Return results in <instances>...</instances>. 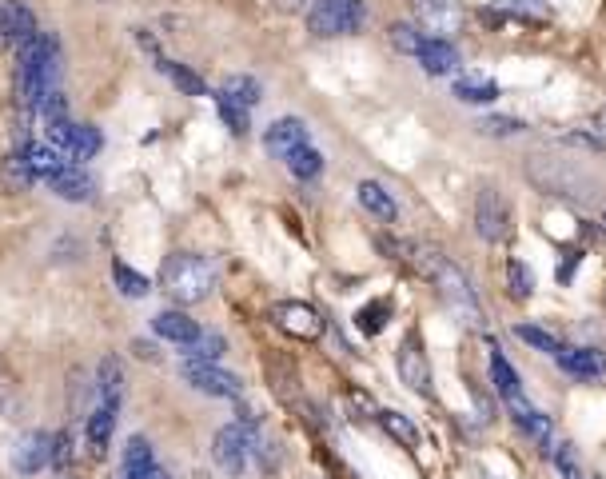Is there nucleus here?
<instances>
[{
	"label": "nucleus",
	"mask_w": 606,
	"mask_h": 479,
	"mask_svg": "<svg viewBox=\"0 0 606 479\" xmlns=\"http://www.w3.org/2000/svg\"><path fill=\"white\" fill-rule=\"evenodd\" d=\"M507 284H511V296H515V300H527V296L535 292V276H531V268H527L523 260H511V264H507Z\"/></svg>",
	"instance_id": "36"
},
{
	"label": "nucleus",
	"mask_w": 606,
	"mask_h": 479,
	"mask_svg": "<svg viewBox=\"0 0 606 479\" xmlns=\"http://www.w3.org/2000/svg\"><path fill=\"white\" fill-rule=\"evenodd\" d=\"M284 164L292 168V176H296V180H315V176L323 172V152H319V148H311V144H303L300 152H292Z\"/></svg>",
	"instance_id": "30"
},
{
	"label": "nucleus",
	"mask_w": 606,
	"mask_h": 479,
	"mask_svg": "<svg viewBox=\"0 0 606 479\" xmlns=\"http://www.w3.org/2000/svg\"><path fill=\"white\" fill-rule=\"evenodd\" d=\"M515 336L527 344V348H535V352H543V356H559L563 352V344L551 336V332H543V328H531V324H519L515 328Z\"/></svg>",
	"instance_id": "35"
},
{
	"label": "nucleus",
	"mask_w": 606,
	"mask_h": 479,
	"mask_svg": "<svg viewBox=\"0 0 606 479\" xmlns=\"http://www.w3.org/2000/svg\"><path fill=\"white\" fill-rule=\"evenodd\" d=\"M379 424H383V432H387L391 440H399L403 448H415V444H419V432H415V424H411L407 416H399V412H379Z\"/></svg>",
	"instance_id": "33"
},
{
	"label": "nucleus",
	"mask_w": 606,
	"mask_h": 479,
	"mask_svg": "<svg viewBox=\"0 0 606 479\" xmlns=\"http://www.w3.org/2000/svg\"><path fill=\"white\" fill-rule=\"evenodd\" d=\"M559 368L579 376V380H595V376H606V356L599 348H563L559 356Z\"/></svg>",
	"instance_id": "16"
},
{
	"label": "nucleus",
	"mask_w": 606,
	"mask_h": 479,
	"mask_svg": "<svg viewBox=\"0 0 606 479\" xmlns=\"http://www.w3.org/2000/svg\"><path fill=\"white\" fill-rule=\"evenodd\" d=\"M511 416H515L519 432H523L531 444H539L543 452H555V424H551V416H543V412L531 408L527 400H515V404H511Z\"/></svg>",
	"instance_id": "13"
},
{
	"label": "nucleus",
	"mask_w": 606,
	"mask_h": 479,
	"mask_svg": "<svg viewBox=\"0 0 606 479\" xmlns=\"http://www.w3.org/2000/svg\"><path fill=\"white\" fill-rule=\"evenodd\" d=\"M419 64H423V72H427V76H447V72H455V68H459V48H455L451 40H435V36H427V40H423V48H419Z\"/></svg>",
	"instance_id": "17"
},
{
	"label": "nucleus",
	"mask_w": 606,
	"mask_h": 479,
	"mask_svg": "<svg viewBox=\"0 0 606 479\" xmlns=\"http://www.w3.org/2000/svg\"><path fill=\"white\" fill-rule=\"evenodd\" d=\"M116 479H168L160 472L156 456H152V444L144 436H132L128 448H124V464H120V476Z\"/></svg>",
	"instance_id": "15"
},
{
	"label": "nucleus",
	"mask_w": 606,
	"mask_h": 479,
	"mask_svg": "<svg viewBox=\"0 0 606 479\" xmlns=\"http://www.w3.org/2000/svg\"><path fill=\"white\" fill-rule=\"evenodd\" d=\"M399 376L415 396H431V368H427V356H423V344L415 332L399 344Z\"/></svg>",
	"instance_id": "11"
},
{
	"label": "nucleus",
	"mask_w": 606,
	"mask_h": 479,
	"mask_svg": "<svg viewBox=\"0 0 606 479\" xmlns=\"http://www.w3.org/2000/svg\"><path fill=\"white\" fill-rule=\"evenodd\" d=\"M431 280H435V288H439V296H443V304L463 320V324H471V328H483V304H479V296H475V288H471V280L451 264V260H443L439 252H419V256H411Z\"/></svg>",
	"instance_id": "1"
},
{
	"label": "nucleus",
	"mask_w": 606,
	"mask_h": 479,
	"mask_svg": "<svg viewBox=\"0 0 606 479\" xmlns=\"http://www.w3.org/2000/svg\"><path fill=\"white\" fill-rule=\"evenodd\" d=\"M272 320H276L288 336H296V340H319V336H323V316H319L311 304H300V300L276 304Z\"/></svg>",
	"instance_id": "10"
},
{
	"label": "nucleus",
	"mask_w": 606,
	"mask_h": 479,
	"mask_svg": "<svg viewBox=\"0 0 606 479\" xmlns=\"http://www.w3.org/2000/svg\"><path fill=\"white\" fill-rule=\"evenodd\" d=\"M100 144H104L100 128H92V124H72L68 144H64V156H68L72 164H80V160H92V156L100 152Z\"/></svg>",
	"instance_id": "23"
},
{
	"label": "nucleus",
	"mask_w": 606,
	"mask_h": 479,
	"mask_svg": "<svg viewBox=\"0 0 606 479\" xmlns=\"http://www.w3.org/2000/svg\"><path fill=\"white\" fill-rule=\"evenodd\" d=\"M487 20H551V8L543 0H503L499 8H487L483 12Z\"/></svg>",
	"instance_id": "24"
},
{
	"label": "nucleus",
	"mask_w": 606,
	"mask_h": 479,
	"mask_svg": "<svg viewBox=\"0 0 606 479\" xmlns=\"http://www.w3.org/2000/svg\"><path fill=\"white\" fill-rule=\"evenodd\" d=\"M152 328H156V336L172 340L176 348H188V344H196V340L204 336L200 324H196L192 316H184V312H160V316L152 320Z\"/></svg>",
	"instance_id": "18"
},
{
	"label": "nucleus",
	"mask_w": 606,
	"mask_h": 479,
	"mask_svg": "<svg viewBox=\"0 0 606 479\" xmlns=\"http://www.w3.org/2000/svg\"><path fill=\"white\" fill-rule=\"evenodd\" d=\"M455 96L463 104H491V100H499V84L491 76L467 72V76H455Z\"/></svg>",
	"instance_id": "22"
},
{
	"label": "nucleus",
	"mask_w": 606,
	"mask_h": 479,
	"mask_svg": "<svg viewBox=\"0 0 606 479\" xmlns=\"http://www.w3.org/2000/svg\"><path fill=\"white\" fill-rule=\"evenodd\" d=\"M591 144L606 148V104L595 112V120H591Z\"/></svg>",
	"instance_id": "40"
},
{
	"label": "nucleus",
	"mask_w": 606,
	"mask_h": 479,
	"mask_svg": "<svg viewBox=\"0 0 606 479\" xmlns=\"http://www.w3.org/2000/svg\"><path fill=\"white\" fill-rule=\"evenodd\" d=\"M387 316H391V304H387V300H375V304L359 308L355 324H359V332H367V336H379V332L387 328Z\"/></svg>",
	"instance_id": "34"
},
{
	"label": "nucleus",
	"mask_w": 606,
	"mask_h": 479,
	"mask_svg": "<svg viewBox=\"0 0 606 479\" xmlns=\"http://www.w3.org/2000/svg\"><path fill=\"white\" fill-rule=\"evenodd\" d=\"M575 264H579V252H571V260H567V264H559V280H571Z\"/></svg>",
	"instance_id": "42"
},
{
	"label": "nucleus",
	"mask_w": 606,
	"mask_h": 479,
	"mask_svg": "<svg viewBox=\"0 0 606 479\" xmlns=\"http://www.w3.org/2000/svg\"><path fill=\"white\" fill-rule=\"evenodd\" d=\"M475 228H479V236H483L487 244H499V240L507 236V228H511V208H507V200H503L495 188H483V192H479V200H475Z\"/></svg>",
	"instance_id": "8"
},
{
	"label": "nucleus",
	"mask_w": 606,
	"mask_h": 479,
	"mask_svg": "<svg viewBox=\"0 0 606 479\" xmlns=\"http://www.w3.org/2000/svg\"><path fill=\"white\" fill-rule=\"evenodd\" d=\"M216 108H220L224 124H228V128H232L236 136H248V128H252V124H248V108L232 104V100H228V96H220V92H216Z\"/></svg>",
	"instance_id": "37"
},
{
	"label": "nucleus",
	"mask_w": 606,
	"mask_h": 479,
	"mask_svg": "<svg viewBox=\"0 0 606 479\" xmlns=\"http://www.w3.org/2000/svg\"><path fill=\"white\" fill-rule=\"evenodd\" d=\"M264 144H268V152H272L276 160H288L292 152H300L303 144H311V136H307V124H303V120L284 116V120H276V124L268 128Z\"/></svg>",
	"instance_id": "14"
},
{
	"label": "nucleus",
	"mask_w": 606,
	"mask_h": 479,
	"mask_svg": "<svg viewBox=\"0 0 606 479\" xmlns=\"http://www.w3.org/2000/svg\"><path fill=\"white\" fill-rule=\"evenodd\" d=\"M36 36H40V28H36L32 8L20 4V0H4V4H0V44L24 48V44L36 40Z\"/></svg>",
	"instance_id": "9"
},
{
	"label": "nucleus",
	"mask_w": 606,
	"mask_h": 479,
	"mask_svg": "<svg viewBox=\"0 0 606 479\" xmlns=\"http://www.w3.org/2000/svg\"><path fill=\"white\" fill-rule=\"evenodd\" d=\"M387 40H391V48H395V52L419 56V48H423V40H427V36H419V28H415V24H403V20H395V24L387 28Z\"/></svg>",
	"instance_id": "31"
},
{
	"label": "nucleus",
	"mask_w": 606,
	"mask_h": 479,
	"mask_svg": "<svg viewBox=\"0 0 606 479\" xmlns=\"http://www.w3.org/2000/svg\"><path fill=\"white\" fill-rule=\"evenodd\" d=\"M419 28L435 40H451L463 28V4L459 0H411Z\"/></svg>",
	"instance_id": "6"
},
{
	"label": "nucleus",
	"mask_w": 606,
	"mask_h": 479,
	"mask_svg": "<svg viewBox=\"0 0 606 479\" xmlns=\"http://www.w3.org/2000/svg\"><path fill=\"white\" fill-rule=\"evenodd\" d=\"M160 284L176 304H200L212 296L216 288V264L208 256H192V252H176L164 260L160 268Z\"/></svg>",
	"instance_id": "2"
},
{
	"label": "nucleus",
	"mask_w": 606,
	"mask_h": 479,
	"mask_svg": "<svg viewBox=\"0 0 606 479\" xmlns=\"http://www.w3.org/2000/svg\"><path fill=\"white\" fill-rule=\"evenodd\" d=\"M359 204H363L375 220H383V224H395V220H399V204L391 200V192H387L379 180H363V184H359Z\"/></svg>",
	"instance_id": "20"
},
{
	"label": "nucleus",
	"mask_w": 606,
	"mask_h": 479,
	"mask_svg": "<svg viewBox=\"0 0 606 479\" xmlns=\"http://www.w3.org/2000/svg\"><path fill=\"white\" fill-rule=\"evenodd\" d=\"M184 380L196 388V392H204V396H224V400H236L240 392H244V384H240V376H232V372H224L220 364H196V360H184Z\"/></svg>",
	"instance_id": "7"
},
{
	"label": "nucleus",
	"mask_w": 606,
	"mask_h": 479,
	"mask_svg": "<svg viewBox=\"0 0 606 479\" xmlns=\"http://www.w3.org/2000/svg\"><path fill=\"white\" fill-rule=\"evenodd\" d=\"M367 20L363 0H315L307 12V24L315 36H339V32H359Z\"/></svg>",
	"instance_id": "5"
},
{
	"label": "nucleus",
	"mask_w": 606,
	"mask_h": 479,
	"mask_svg": "<svg viewBox=\"0 0 606 479\" xmlns=\"http://www.w3.org/2000/svg\"><path fill=\"white\" fill-rule=\"evenodd\" d=\"M156 68H160V72H168V76H172V84H176L184 96H208V84H204L192 68H184V64H176V60H168V56H164V60H156Z\"/></svg>",
	"instance_id": "28"
},
{
	"label": "nucleus",
	"mask_w": 606,
	"mask_h": 479,
	"mask_svg": "<svg viewBox=\"0 0 606 479\" xmlns=\"http://www.w3.org/2000/svg\"><path fill=\"white\" fill-rule=\"evenodd\" d=\"M120 392H124V372L116 360H104L96 372V404H112L120 408Z\"/></svg>",
	"instance_id": "25"
},
{
	"label": "nucleus",
	"mask_w": 606,
	"mask_h": 479,
	"mask_svg": "<svg viewBox=\"0 0 606 479\" xmlns=\"http://www.w3.org/2000/svg\"><path fill=\"white\" fill-rule=\"evenodd\" d=\"M220 356H224V336L216 332H204L196 344L184 348V360H196V364H216Z\"/></svg>",
	"instance_id": "32"
},
{
	"label": "nucleus",
	"mask_w": 606,
	"mask_h": 479,
	"mask_svg": "<svg viewBox=\"0 0 606 479\" xmlns=\"http://www.w3.org/2000/svg\"><path fill=\"white\" fill-rule=\"evenodd\" d=\"M491 384H495V392L507 400V404H515V400H523V388H519V376H515V368L491 348Z\"/></svg>",
	"instance_id": "26"
},
{
	"label": "nucleus",
	"mask_w": 606,
	"mask_h": 479,
	"mask_svg": "<svg viewBox=\"0 0 606 479\" xmlns=\"http://www.w3.org/2000/svg\"><path fill=\"white\" fill-rule=\"evenodd\" d=\"M112 280H116V288H120L124 296H132V300H140V296H148V292H152L148 276H140V272H136V268H128L124 260H116V264H112Z\"/></svg>",
	"instance_id": "29"
},
{
	"label": "nucleus",
	"mask_w": 606,
	"mask_h": 479,
	"mask_svg": "<svg viewBox=\"0 0 606 479\" xmlns=\"http://www.w3.org/2000/svg\"><path fill=\"white\" fill-rule=\"evenodd\" d=\"M92 176L80 168V164H68L56 180H52V192L60 196V200H72V204H84V200H92Z\"/></svg>",
	"instance_id": "19"
},
{
	"label": "nucleus",
	"mask_w": 606,
	"mask_h": 479,
	"mask_svg": "<svg viewBox=\"0 0 606 479\" xmlns=\"http://www.w3.org/2000/svg\"><path fill=\"white\" fill-rule=\"evenodd\" d=\"M72 456H76V452H72V436H68V432L52 436V464H56L60 472H64V468L72 464Z\"/></svg>",
	"instance_id": "39"
},
{
	"label": "nucleus",
	"mask_w": 606,
	"mask_h": 479,
	"mask_svg": "<svg viewBox=\"0 0 606 479\" xmlns=\"http://www.w3.org/2000/svg\"><path fill=\"white\" fill-rule=\"evenodd\" d=\"M479 128L491 132V136H519V132H523V120H515V116H487Z\"/></svg>",
	"instance_id": "38"
},
{
	"label": "nucleus",
	"mask_w": 606,
	"mask_h": 479,
	"mask_svg": "<svg viewBox=\"0 0 606 479\" xmlns=\"http://www.w3.org/2000/svg\"><path fill=\"white\" fill-rule=\"evenodd\" d=\"M260 448V436H256V420H240V424H228L216 432V444H212V456L216 464L228 472V476H240L248 468V460L256 456Z\"/></svg>",
	"instance_id": "3"
},
{
	"label": "nucleus",
	"mask_w": 606,
	"mask_h": 479,
	"mask_svg": "<svg viewBox=\"0 0 606 479\" xmlns=\"http://www.w3.org/2000/svg\"><path fill=\"white\" fill-rule=\"evenodd\" d=\"M220 96H228V100L240 104V108H256L260 96H264V88H260L256 76H228L224 88H220Z\"/></svg>",
	"instance_id": "27"
},
{
	"label": "nucleus",
	"mask_w": 606,
	"mask_h": 479,
	"mask_svg": "<svg viewBox=\"0 0 606 479\" xmlns=\"http://www.w3.org/2000/svg\"><path fill=\"white\" fill-rule=\"evenodd\" d=\"M116 412L112 404H96L92 416H88V448L92 456H104L108 452V440H112V428H116Z\"/></svg>",
	"instance_id": "21"
},
{
	"label": "nucleus",
	"mask_w": 606,
	"mask_h": 479,
	"mask_svg": "<svg viewBox=\"0 0 606 479\" xmlns=\"http://www.w3.org/2000/svg\"><path fill=\"white\" fill-rule=\"evenodd\" d=\"M307 4H311V0H276V8H280V12H303Z\"/></svg>",
	"instance_id": "41"
},
{
	"label": "nucleus",
	"mask_w": 606,
	"mask_h": 479,
	"mask_svg": "<svg viewBox=\"0 0 606 479\" xmlns=\"http://www.w3.org/2000/svg\"><path fill=\"white\" fill-rule=\"evenodd\" d=\"M64 168H68V156H64L60 148L36 144V140L20 144V152L8 160V172H12L16 180H24V184H36V180H48V184H52Z\"/></svg>",
	"instance_id": "4"
},
{
	"label": "nucleus",
	"mask_w": 606,
	"mask_h": 479,
	"mask_svg": "<svg viewBox=\"0 0 606 479\" xmlns=\"http://www.w3.org/2000/svg\"><path fill=\"white\" fill-rule=\"evenodd\" d=\"M12 464L20 476H36L44 464H52V436L48 432H24L12 448Z\"/></svg>",
	"instance_id": "12"
}]
</instances>
